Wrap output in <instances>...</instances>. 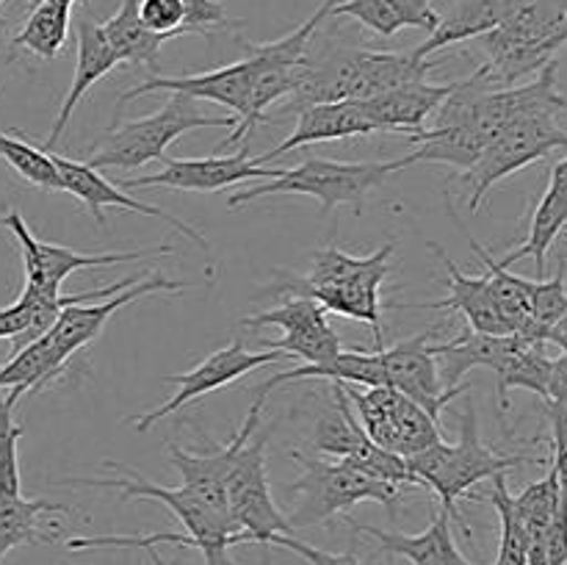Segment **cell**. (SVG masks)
Returning a JSON list of instances; mask_svg holds the SVG:
<instances>
[{
  "instance_id": "6da1fadb",
  "label": "cell",
  "mask_w": 567,
  "mask_h": 565,
  "mask_svg": "<svg viewBox=\"0 0 567 565\" xmlns=\"http://www.w3.org/2000/svg\"><path fill=\"white\" fill-rule=\"evenodd\" d=\"M393 249H396V244L388 242L365 258H352L343 249H338L336 242H330L313 255V266H310L308 275L291 277L277 288L286 294L316 299L321 308L332 310V314L365 321L374 330V349H380L385 347L380 291L393 269Z\"/></svg>"
},
{
  "instance_id": "7a4b0ae2",
  "label": "cell",
  "mask_w": 567,
  "mask_h": 565,
  "mask_svg": "<svg viewBox=\"0 0 567 565\" xmlns=\"http://www.w3.org/2000/svg\"><path fill=\"white\" fill-rule=\"evenodd\" d=\"M404 460H408V469L413 471L419 485L430 487L441 499V510H446L463 526L465 537H471V526L465 524L457 504L463 499H474L471 496V487L485 480H493L496 474H507L509 469H518V465L540 463L532 454H498L487 443H482L480 415H476L471 399H465V410L460 415L457 443L437 441L435 446Z\"/></svg>"
},
{
  "instance_id": "3957f363",
  "label": "cell",
  "mask_w": 567,
  "mask_h": 565,
  "mask_svg": "<svg viewBox=\"0 0 567 565\" xmlns=\"http://www.w3.org/2000/svg\"><path fill=\"white\" fill-rule=\"evenodd\" d=\"M302 476L286 487L293 496L291 515H286L291 530L319 526L336 515L349 513L360 502H380L391 518H396V504L402 499V487L369 476L349 460H319L310 454L291 452Z\"/></svg>"
},
{
  "instance_id": "277c9868",
  "label": "cell",
  "mask_w": 567,
  "mask_h": 565,
  "mask_svg": "<svg viewBox=\"0 0 567 565\" xmlns=\"http://www.w3.org/2000/svg\"><path fill=\"white\" fill-rule=\"evenodd\" d=\"M408 170V161H330V158H305L302 164L291 170H280V175L271 181L258 183L252 188L230 194L227 205L238 208L252 199L269 197V194H305L321 203L324 214H332L338 205H352L354 214L363 210L365 197L374 188H380L393 172Z\"/></svg>"
},
{
  "instance_id": "5b68a950",
  "label": "cell",
  "mask_w": 567,
  "mask_h": 565,
  "mask_svg": "<svg viewBox=\"0 0 567 565\" xmlns=\"http://www.w3.org/2000/svg\"><path fill=\"white\" fill-rule=\"evenodd\" d=\"M199 127H236V116H205L188 94L172 92V97L155 114L122 122L92 144L86 164L92 170H138L147 161H164V150L188 131Z\"/></svg>"
},
{
  "instance_id": "8992f818",
  "label": "cell",
  "mask_w": 567,
  "mask_h": 565,
  "mask_svg": "<svg viewBox=\"0 0 567 565\" xmlns=\"http://www.w3.org/2000/svg\"><path fill=\"white\" fill-rule=\"evenodd\" d=\"M105 465L122 471L125 476H103V480H94V476H81V480H59V485H81V487H114V491H122L125 499H155V502L164 504L169 513L177 515L186 532L192 535L194 548H199L208 565H233L230 557H227V548L241 546L244 535L236 532V526L227 518L216 515L214 510L205 507L194 493H188L186 487H164L158 482L147 480L138 471L127 469V465L116 463V460H105Z\"/></svg>"
},
{
  "instance_id": "52a82bcc",
  "label": "cell",
  "mask_w": 567,
  "mask_h": 565,
  "mask_svg": "<svg viewBox=\"0 0 567 565\" xmlns=\"http://www.w3.org/2000/svg\"><path fill=\"white\" fill-rule=\"evenodd\" d=\"M266 443H269V430H258L238 449L227 474V513L244 541L269 548L277 535H293V530L271 499L269 476H266Z\"/></svg>"
},
{
  "instance_id": "ba28073f",
  "label": "cell",
  "mask_w": 567,
  "mask_h": 565,
  "mask_svg": "<svg viewBox=\"0 0 567 565\" xmlns=\"http://www.w3.org/2000/svg\"><path fill=\"white\" fill-rule=\"evenodd\" d=\"M554 150H567V131L559 125V116H526L504 127L468 172L460 175V183L471 188L468 208L476 210L496 183L515 175L524 166L546 158Z\"/></svg>"
},
{
  "instance_id": "9c48e42d",
  "label": "cell",
  "mask_w": 567,
  "mask_h": 565,
  "mask_svg": "<svg viewBox=\"0 0 567 565\" xmlns=\"http://www.w3.org/2000/svg\"><path fill=\"white\" fill-rule=\"evenodd\" d=\"M0 225L11 233L14 244L20 247L22 266H25V286L39 288V291L55 294L61 291V282L78 269H92V266H111L125 264V260H142V258H161V255H172L175 247L172 244H158V247L131 249V253H75L61 244H48L31 233L25 225L22 214L17 208H9L0 216Z\"/></svg>"
},
{
  "instance_id": "30bf717a",
  "label": "cell",
  "mask_w": 567,
  "mask_h": 565,
  "mask_svg": "<svg viewBox=\"0 0 567 565\" xmlns=\"http://www.w3.org/2000/svg\"><path fill=\"white\" fill-rule=\"evenodd\" d=\"M280 360H288V355L277 352V349H258V352H252V349L244 347L241 338H236V341H230L227 347L214 349L203 363L194 366V369L186 371V374H166L164 380L175 382L177 393L172 399H166L161 408L133 419V427H136L138 432H147L155 421L177 413L183 404L194 402V399L205 397V393L210 391H219V388L241 380V377H247L249 371L260 369V366L280 363Z\"/></svg>"
},
{
  "instance_id": "8fae6325",
  "label": "cell",
  "mask_w": 567,
  "mask_h": 565,
  "mask_svg": "<svg viewBox=\"0 0 567 565\" xmlns=\"http://www.w3.org/2000/svg\"><path fill=\"white\" fill-rule=\"evenodd\" d=\"M244 327H277L282 338L277 341H260L264 349H277L288 358H302L305 363H324L341 352V336L327 321V310L316 299L291 294L286 302L264 314L244 316Z\"/></svg>"
},
{
  "instance_id": "7c38bea8",
  "label": "cell",
  "mask_w": 567,
  "mask_h": 565,
  "mask_svg": "<svg viewBox=\"0 0 567 565\" xmlns=\"http://www.w3.org/2000/svg\"><path fill=\"white\" fill-rule=\"evenodd\" d=\"M559 61L543 66L532 83H515L504 89H485L471 109V125L485 144H491L504 127L526 116H559L567 111V94L557 83Z\"/></svg>"
},
{
  "instance_id": "4fadbf2b",
  "label": "cell",
  "mask_w": 567,
  "mask_h": 565,
  "mask_svg": "<svg viewBox=\"0 0 567 565\" xmlns=\"http://www.w3.org/2000/svg\"><path fill=\"white\" fill-rule=\"evenodd\" d=\"M188 286H192L188 280H169V277H164L161 271H153V275L144 277V282L138 280L136 286L125 288V291L114 294V297L100 299L97 305H66V308L61 310L59 319H55V325L50 327L48 336H44L55 371L61 374L66 360H70L78 349L92 343L94 338L103 332V327L109 325L111 316H114L120 308L138 302V299L150 297V294L183 291V288Z\"/></svg>"
},
{
  "instance_id": "5bb4252c",
  "label": "cell",
  "mask_w": 567,
  "mask_h": 565,
  "mask_svg": "<svg viewBox=\"0 0 567 565\" xmlns=\"http://www.w3.org/2000/svg\"><path fill=\"white\" fill-rule=\"evenodd\" d=\"M430 338L432 330H426L421 336L408 338V341L393 343V347H380L377 355H380L382 371H385V388L404 393L415 404H421L432 419L441 421L443 408L457 393H468L471 386L468 382L454 388L443 386L441 366H437Z\"/></svg>"
},
{
  "instance_id": "9a60e30c",
  "label": "cell",
  "mask_w": 567,
  "mask_h": 565,
  "mask_svg": "<svg viewBox=\"0 0 567 565\" xmlns=\"http://www.w3.org/2000/svg\"><path fill=\"white\" fill-rule=\"evenodd\" d=\"M266 399H269V393L258 391L247 419H244L241 430H238L236 435L230 438V443H225V446H216L205 454L188 452V449L177 446V443H169V446H166L172 465L181 471L183 487H186L188 493H194L205 507L214 510L216 515H221V518L227 521H230V513H227V474H230V465L233 460H236L238 449L258 432Z\"/></svg>"
},
{
  "instance_id": "2e32d148",
  "label": "cell",
  "mask_w": 567,
  "mask_h": 565,
  "mask_svg": "<svg viewBox=\"0 0 567 565\" xmlns=\"http://www.w3.org/2000/svg\"><path fill=\"white\" fill-rule=\"evenodd\" d=\"M280 170H266L264 164L249 158V150L241 147L236 155H205V158H164V170L155 175L125 177L120 183L125 192L147 186L175 188V192H221L244 181H271Z\"/></svg>"
},
{
  "instance_id": "e0dca14e",
  "label": "cell",
  "mask_w": 567,
  "mask_h": 565,
  "mask_svg": "<svg viewBox=\"0 0 567 565\" xmlns=\"http://www.w3.org/2000/svg\"><path fill=\"white\" fill-rule=\"evenodd\" d=\"M50 158H53L55 172H59L61 192H66V194H72L75 199H81V203L89 208V214H92V219L97 222L100 227H103V208L136 210V214L155 216V219L166 222V225L175 227L177 233H183L188 242L197 244L205 255L210 253L208 238H205L197 227H192L188 222L177 219V216L166 214V210L158 208V205H150V203H144V199L131 197V194H125V188H116L114 183L105 181V177L100 175V170H92L86 161H72V158H64V155H55V153H50Z\"/></svg>"
},
{
  "instance_id": "ac0fdd59",
  "label": "cell",
  "mask_w": 567,
  "mask_h": 565,
  "mask_svg": "<svg viewBox=\"0 0 567 565\" xmlns=\"http://www.w3.org/2000/svg\"><path fill=\"white\" fill-rule=\"evenodd\" d=\"M255 75H258V64H255L252 55L236 61V64L219 66V70L197 72V75H150L138 86L122 92L120 100H116V109L150 92H177L188 94L192 100H210V103L227 105V109L236 111V122H241L247 116Z\"/></svg>"
},
{
  "instance_id": "d6986e66",
  "label": "cell",
  "mask_w": 567,
  "mask_h": 565,
  "mask_svg": "<svg viewBox=\"0 0 567 565\" xmlns=\"http://www.w3.org/2000/svg\"><path fill=\"white\" fill-rule=\"evenodd\" d=\"M426 247L435 253V258H441V264L446 266L449 277V297L435 299V302H419V305H404L410 310H454V314H463L468 321L471 330L487 332V336H509V325L504 321L502 310H498L496 299H493L491 280L487 275L471 277L465 271L457 269L452 258L446 255V249L435 242H426Z\"/></svg>"
},
{
  "instance_id": "ffe728a7",
  "label": "cell",
  "mask_w": 567,
  "mask_h": 565,
  "mask_svg": "<svg viewBox=\"0 0 567 565\" xmlns=\"http://www.w3.org/2000/svg\"><path fill=\"white\" fill-rule=\"evenodd\" d=\"M116 64H120V61H116L114 50H111V44H109V39H105L100 22L94 20L92 14L81 17V20H78L75 75H72L70 92H66L64 103H61V111H59V116H55L53 127H50L48 138H44V142H33L39 150L50 153V150L59 144V138L64 136L66 125H70L72 114H75V109L81 105L83 94H86L89 89L100 81V78L109 75Z\"/></svg>"
},
{
  "instance_id": "44dd1931",
  "label": "cell",
  "mask_w": 567,
  "mask_h": 565,
  "mask_svg": "<svg viewBox=\"0 0 567 565\" xmlns=\"http://www.w3.org/2000/svg\"><path fill=\"white\" fill-rule=\"evenodd\" d=\"M374 133L369 114H365L360 100H336V103H316L308 109L297 111V125H293L291 136L282 138L275 150L255 158L258 164L277 158L282 153H291L297 147H308L316 142H336V138H352V136H369Z\"/></svg>"
},
{
  "instance_id": "7402d4cb",
  "label": "cell",
  "mask_w": 567,
  "mask_h": 565,
  "mask_svg": "<svg viewBox=\"0 0 567 565\" xmlns=\"http://www.w3.org/2000/svg\"><path fill=\"white\" fill-rule=\"evenodd\" d=\"M452 89L454 83L413 81L371 100H360V103L374 125V133H408L410 136V133L424 131L426 120L441 109Z\"/></svg>"
},
{
  "instance_id": "603a6c76",
  "label": "cell",
  "mask_w": 567,
  "mask_h": 565,
  "mask_svg": "<svg viewBox=\"0 0 567 565\" xmlns=\"http://www.w3.org/2000/svg\"><path fill=\"white\" fill-rule=\"evenodd\" d=\"M349 526L354 530V535H369L380 543V548L391 557H404L413 565H474L471 559H465V554L460 552L457 543L452 535V515L446 510L432 518V524L426 526L419 535H404L396 530H380V526H365L358 521H349Z\"/></svg>"
},
{
  "instance_id": "cb8c5ba5",
  "label": "cell",
  "mask_w": 567,
  "mask_h": 565,
  "mask_svg": "<svg viewBox=\"0 0 567 565\" xmlns=\"http://www.w3.org/2000/svg\"><path fill=\"white\" fill-rule=\"evenodd\" d=\"M55 513H70V507L48 499H25L22 493H0V563L11 548L59 541V524L48 521Z\"/></svg>"
},
{
  "instance_id": "d4e9b609",
  "label": "cell",
  "mask_w": 567,
  "mask_h": 565,
  "mask_svg": "<svg viewBox=\"0 0 567 565\" xmlns=\"http://www.w3.org/2000/svg\"><path fill=\"white\" fill-rule=\"evenodd\" d=\"M520 336L518 332H509V336H487V332H476L471 327H465L457 338L446 343H432L435 349V358H441V380L446 388L463 386V377L471 369H480L487 366L496 374L502 369L504 360L509 358L515 347H518Z\"/></svg>"
},
{
  "instance_id": "484cf974",
  "label": "cell",
  "mask_w": 567,
  "mask_h": 565,
  "mask_svg": "<svg viewBox=\"0 0 567 565\" xmlns=\"http://www.w3.org/2000/svg\"><path fill=\"white\" fill-rule=\"evenodd\" d=\"M513 6L515 0H457V3L441 17V22H437L435 31L430 33V39L421 42L413 53L419 55V59H430L432 53L449 48V44L485 37V33H491L493 28H498L507 20Z\"/></svg>"
},
{
  "instance_id": "4316f807",
  "label": "cell",
  "mask_w": 567,
  "mask_h": 565,
  "mask_svg": "<svg viewBox=\"0 0 567 565\" xmlns=\"http://www.w3.org/2000/svg\"><path fill=\"white\" fill-rule=\"evenodd\" d=\"M100 28H103L105 39H109L111 50H114L120 64H133V66L158 64V53L164 39L155 37L153 31L144 28V22L138 20L136 0H122L120 9H116L109 20L100 22Z\"/></svg>"
},
{
  "instance_id": "83f0119b",
  "label": "cell",
  "mask_w": 567,
  "mask_h": 565,
  "mask_svg": "<svg viewBox=\"0 0 567 565\" xmlns=\"http://www.w3.org/2000/svg\"><path fill=\"white\" fill-rule=\"evenodd\" d=\"M72 0H37L28 20L11 39V48H20L33 53L37 59H55L66 42L70 31Z\"/></svg>"
},
{
  "instance_id": "f1b7e54d",
  "label": "cell",
  "mask_w": 567,
  "mask_h": 565,
  "mask_svg": "<svg viewBox=\"0 0 567 565\" xmlns=\"http://www.w3.org/2000/svg\"><path fill=\"white\" fill-rule=\"evenodd\" d=\"M548 377H551V358L546 355V343L526 341L520 336L518 347L509 352L502 369L496 371V393L504 413L509 410V391H515V388H526V391L537 393L546 402Z\"/></svg>"
},
{
  "instance_id": "f546056e",
  "label": "cell",
  "mask_w": 567,
  "mask_h": 565,
  "mask_svg": "<svg viewBox=\"0 0 567 565\" xmlns=\"http://www.w3.org/2000/svg\"><path fill=\"white\" fill-rule=\"evenodd\" d=\"M565 222H567V199L563 197V194L554 192V188H546V192H543V197L537 199V205H535V214H532L526 242L520 244L518 249H513V253L504 255L498 264H502L504 269H509V266L518 264V260L532 258L537 266V277H543L546 275L548 249H551L554 238L559 236V230H563Z\"/></svg>"
},
{
  "instance_id": "4dcf8cb0",
  "label": "cell",
  "mask_w": 567,
  "mask_h": 565,
  "mask_svg": "<svg viewBox=\"0 0 567 565\" xmlns=\"http://www.w3.org/2000/svg\"><path fill=\"white\" fill-rule=\"evenodd\" d=\"M332 393H336V408L321 415L310 443H313V449L319 454L338 460L354 454V449L369 435L363 432L360 421L354 419L352 404H349L347 391H343V382H332Z\"/></svg>"
},
{
  "instance_id": "1f68e13d",
  "label": "cell",
  "mask_w": 567,
  "mask_h": 565,
  "mask_svg": "<svg viewBox=\"0 0 567 565\" xmlns=\"http://www.w3.org/2000/svg\"><path fill=\"white\" fill-rule=\"evenodd\" d=\"M567 266H557V275L551 280H532L529 286V327L518 336H524L526 341L535 343H548V330L557 325L559 319L567 314Z\"/></svg>"
},
{
  "instance_id": "d6a6232c",
  "label": "cell",
  "mask_w": 567,
  "mask_h": 565,
  "mask_svg": "<svg viewBox=\"0 0 567 565\" xmlns=\"http://www.w3.org/2000/svg\"><path fill=\"white\" fill-rule=\"evenodd\" d=\"M0 158L31 186L42 188V192H61L59 172H55L50 153L39 150L25 136H11V133L0 131Z\"/></svg>"
},
{
  "instance_id": "836d02e7",
  "label": "cell",
  "mask_w": 567,
  "mask_h": 565,
  "mask_svg": "<svg viewBox=\"0 0 567 565\" xmlns=\"http://www.w3.org/2000/svg\"><path fill=\"white\" fill-rule=\"evenodd\" d=\"M487 499H491V504L498 513V521H502V543H498L496 565H526L529 537H526L524 521L515 513L513 493L507 487V474L493 476V491Z\"/></svg>"
},
{
  "instance_id": "e575fe53",
  "label": "cell",
  "mask_w": 567,
  "mask_h": 565,
  "mask_svg": "<svg viewBox=\"0 0 567 565\" xmlns=\"http://www.w3.org/2000/svg\"><path fill=\"white\" fill-rule=\"evenodd\" d=\"M559 502H563V491H559V480L554 469H548L543 480L532 482L518 496H513L515 513L524 521L526 535L529 532H546L551 526L554 515H557Z\"/></svg>"
},
{
  "instance_id": "d590c367",
  "label": "cell",
  "mask_w": 567,
  "mask_h": 565,
  "mask_svg": "<svg viewBox=\"0 0 567 565\" xmlns=\"http://www.w3.org/2000/svg\"><path fill=\"white\" fill-rule=\"evenodd\" d=\"M330 17H352L382 39L396 37L404 28V22L399 20V14L385 0H336Z\"/></svg>"
},
{
  "instance_id": "8d00e7d4",
  "label": "cell",
  "mask_w": 567,
  "mask_h": 565,
  "mask_svg": "<svg viewBox=\"0 0 567 565\" xmlns=\"http://www.w3.org/2000/svg\"><path fill=\"white\" fill-rule=\"evenodd\" d=\"M14 404L0 391V493H20V460H17V441L22 427L11 415Z\"/></svg>"
},
{
  "instance_id": "74e56055",
  "label": "cell",
  "mask_w": 567,
  "mask_h": 565,
  "mask_svg": "<svg viewBox=\"0 0 567 565\" xmlns=\"http://www.w3.org/2000/svg\"><path fill=\"white\" fill-rule=\"evenodd\" d=\"M186 6V20H183V37L197 33V37H210L216 31H233L238 22L227 17L221 0H183Z\"/></svg>"
},
{
  "instance_id": "f35d334b",
  "label": "cell",
  "mask_w": 567,
  "mask_h": 565,
  "mask_svg": "<svg viewBox=\"0 0 567 565\" xmlns=\"http://www.w3.org/2000/svg\"><path fill=\"white\" fill-rule=\"evenodd\" d=\"M548 424H551V469L557 471L559 491H563V499L567 502V408L557 402H546Z\"/></svg>"
},
{
  "instance_id": "ab89813d",
  "label": "cell",
  "mask_w": 567,
  "mask_h": 565,
  "mask_svg": "<svg viewBox=\"0 0 567 565\" xmlns=\"http://www.w3.org/2000/svg\"><path fill=\"white\" fill-rule=\"evenodd\" d=\"M271 546L288 548V552L299 554V557H302L305 563H310V565H363L354 552L332 554V552H324V548L310 546V543L299 541V537H293V535H277L275 541H271Z\"/></svg>"
},
{
  "instance_id": "60d3db41",
  "label": "cell",
  "mask_w": 567,
  "mask_h": 565,
  "mask_svg": "<svg viewBox=\"0 0 567 565\" xmlns=\"http://www.w3.org/2000/svg\"><path fill=\"white\" fill-rule=\"evenodd\" d=\"M385 3L396 11L404 28H421V31L432 33L441 22V14L435 11L432 0H385Z\"/></svg>"
},
{
  "instance_id": "b9f144b4",
  "label": "cell",
  "mask_w": 567,
  "mask_h": 565,
  "mask_svg": "<svg viewBox=\"0 0 567 565\" xmlns=\"http://www.w3.org/2000/svg\"><path fill=\"white\" fill-rule=\"evenodd\" d=\"M28 327H31V299L20 294L17 302L0 308V341L9 338L11 343H17L25 336Z\"/></svg>"
},
{
  "instance_id": "7bdbcfd3",
  "label": "cell",
  "mask_w": 567,
  "mask_h": 565,
  "mask_svg": "<svg viewBox=\"0 0 567 565\" xmlns=\"http://www.w3.org/2000/svg\"><path fill=\"white\" fill-rule=\"evenodd\" d=\"M546 565H567V502H559L557 515L546 535Z\"/></svg>"
},
{
  "instance_id": "ee69618b",
  "label": "cell",
  "mask_w": 567,
  "mask_h": 565,
  "mask_svg": "<svg viewBox=\"0 0 567 565\" xmlns=\"http://www.w3.org/2000/svg\"><path fill=\"white\" fill-rule=\"evenodd\" d=\"M567 408V352L551 358V377H548V399Z\"/></svg>"
},
{
  "instance_id": "f6af8a7d",
  "label": "cell",
  "mask_w": 567,
  "mask_h": 565,
  "mask_svg": "<svg viewBox=\"0 0 567 565\" xmlns=\"http://www.w3.org/2000/svg\"><path fill=\"white\" fill-rule=\"evenodd\" d=\"M548 188H554L557 194H563L567 199V158L557 161V164L551 166V177H548Z\"/></svg>"
},
{
  "instance_id": "bcb514c9",
  "label": "cell",
  "mask_w": 567,
  "mask_h": 565,
  "mask_svg": "<svg viewBox=\"0 0 567 565\" xmlns=\"http://www.w3.org/2000/svg\"><path fill=\"white\" fill-rule=\"evenodd\" d=\"M548 255H554V258H557V266H567V222L563 225V230H559V236L554 238Z\"/></svg>"
},
{
  "instance_id": "7dc6e473",
  "label": "cell",
  "mask_w": 567,
  "mask_h": 565,
  "mask_svg": "<svg viewBox=\"0 0 567 565\" xmlns=\"http://www.w3.org/2000/svg\"><path fill=\"white\" fill-rule=\"evenodd\" d=\"M546 341L548 343H557V347L563 349V352H567V314L557 321V325L551 327V330H548Z\"/></svg>"
},
{
  "instance_id": "c3c4849f",
  "label": "cell",
  "mask_w": 567,
  "mask_h": 565,
  "mask_svg": "<svg viewBox=\"0 0 567 565\" xmlns=\"http://www.w3.org/2000/svg\"><path fill=\"white\" fill-rule=\"evenodd\" d=\"M144 552L150 554V559H153V565H166V559L158 554V546H147V548H144Z\"/></svg>"
},
{
  "instance_id": "681fc988",
  "label": "cell",
  "mask_w": 567,
  "mask_h": 565,
  "mask_svg": "<svg viewBox=\"0 0 567 565\" xmlns=\"http://www.w3.org/2000/svg\"><path fill=\"white\" fill-rule=\"evenodd\" d=\"M92 0H72V6H89Z\"/></svg>"
}]
</instances>
